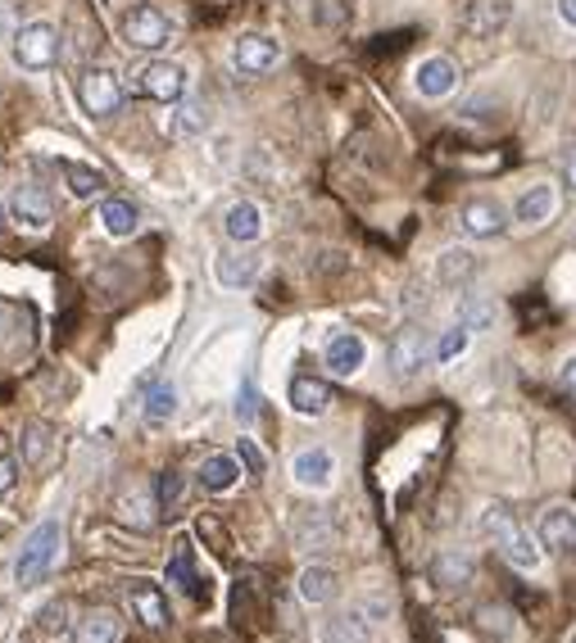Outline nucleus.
<instances>
[{
	"label": "nucleus",
	"mask_w": 576,
	"mask_h": 643,
	"mask_svg": "<svg viewBox=\"0 0 576 643\" xmlns=\"http://www.w3.org/2000/svg\"><path fill=\"white\" fill-rule=\"evenodd\" d=\"M481 531H486V539H495L499 558H504L508 567H518V571H536V567L544 562L540 539H531L518 522H513V512H504V508H486V516H481Z\"/></svg>",
	"instance_id": "f257e3e1"
},
{
	"label": "nucleus",
	"mask_w": 576,
	"mask_h": 643,
	"mask_svg": "<svg viewBox=\"0 0 576 643\" xmlns=\"http://www.w3.org/2000/svg\"><path fill=\"white\" fill-rule=\"evenodd\" d=\"M59 548H64V531H59V522H42L33 535H27L23 544V553L14 562V575H19V585H42V580L50 575V567L59 562Z\"/></svg>",
	"instance_id": "f03ea898"
},
{
	"label": "nucleus",
	"mask_w": 576,
	"mask_h": 643,
	"mask_svg": "<svg viewBox=\"0 0 576 643\" xmlns=\"http://www.w3.org/2000/svg\"><path fill=\"white\" fill-rule=\"evenodd\" d=\"M59 55H64V41L50 23H23L14 33V64L27 69V73H46L59 64Z\"/></svg>",
	"instance_id": "7ed1b4c3"
},
{
	"label": "nucleus",
	"mask_w": 576,
	"mask_h": 643,
	"mask_svg": "<svg viewBox=\"0 0 576 643\" xmlns=\"http://www.w3.org/2000/svg\"><path fill=\"white\" fill-rule=\"evenodd\" d=\"M124 41H128L132 50L155 55V50H164V46L173 41V23H168V14L155 10V5H132V10L124 14Z\"/></svg>",
	"instance_id": "20e7f679"
},
{
	"label": "nucleus",
	"mask_w": 576,
	"mask_h": 643,
	"mask_svg": "<svg viewBox=\"0 0 576 643\" xmlns=\"http://www.w3.org/2000/svg\"><path fill=\"white\" fill-rule=\"evenodd\" d=\"M536 539H540V548H550V553L576 558V508L550 503L536 522Z\"/></svg>",
	"instance_id": "39448f33"
},
{
	"label": "nucleus",
	"mask_w": 576,
	"mask_h": 643,
	"mask_svg": "<svg viewBox=\"0 0 576 643\" xmlns=\"http://www.w3.org/2000/svg\"><path fill=\"white\" fill-rule=\"evenodd\" d=\"M141 96L155 105H177L187 96V69L173 64V59H150L141 69Z\"/></svg>",
	"instance_id": "423d86ee"
},
{
	"label": "nucleus",
	"mask_w": 576,
	"mask_h": 643,
	"mask_svg": "<svg viewBox=\"0 0 576 643\" xmlns=\"http://www.w3.org/2000/svg\"><path fill=\"white\" fill-rule=\"evenodd\" d=\"M78 96H82V109L91 118H109L118 105H124V86H118V73H109V69H86L82 82H78Z\"/></svg>",
	"instance_id": "0eeeda50"
},
{
	"label": "nucleus",
	"mask_w": 576,
	"mask_h": 643,
	"mask_svg": "<svg viewBox=\"0 0 576 643\" xmlns=\"http://www.w3.org/2000/svg\"><path fill=\"white\" fill-rule=\"evenodd\" d=\"M128 603H132V617L145 626V630H168L173 626V611H168V598L155 580H132L128 585Z\"/></svg>",
	"instance_id": "6e6552de"
},
{
	"label": "nucleus",
	"mask_w": 576,
	"mask_h": 643,
	"mask_svg": "<svg viewBox=\"0 0 576 643\" xmlns=\"http://www.w3.org/2000/svg\"><path fill=\"white\" fill-rule=\"evenodd\" d=\"M413 86L422 100H445L454 86H459V64H454L449 55H432L422 59V64L413 69Z\"/></svg>",
	"instance_id": "1a4fd4ad"
},
{
	"label": "nucleus",
	"mask_w": 576,
	"mask_h": 643,
	"mask_svg": "<svg viewBox=\"0 0 576 643\" xmlns=\"http://www.w3.org/2000/svg\"><path fill=\"white\" fill-rule=\"evenodd\" d=\"M232 64H236L240 73L259 78V73H268V69L282 64V46L272 41V37H263V33H250V37H240V41L232 46Z\"/></svg>",
	"instance_id": "9d476101"
},
{
	"label": "nucleus",
	"mask_w": 576,
	"mask_h": 643,
	"mask_svg": "<svg viewBox=\"0 0 576 643\" xmlns=\"http://www.w3.org/2000/svg\"><path fill=\"white\" fill-rule=\"evenodd\" d=\"M427 358H432L427 335L418 326H400L396 341H390V367H396V377H418L427 367Z\"/></svg>",
	"instance_id": "9b49d317"
},
{
	"label": "nucleus",
	"mask_w": 576,
	"mask_h": 643,
	"mask_svg": "<svg viewBox=\"0 0 576 643\" xmlns=\"http://www.w3.org/2000/svg\"><path fill=\"white\" fill-rule=\"evenodd\" d=\"M554 209H559V187H554V181H531V187L513 200V218L527 223V227H540V223L554 218Z\"/></svg>",
	"instance_id": "f8f14e48"
},
{
	"label": "nucleus",
	"mask_w": 576,
	"mask_h": 643,
	"mask_svg": "<svg viewBox=\"0 0 576 643\" xmlns=\"http://www.w3.org/2000/svg\"><path fill=\"white\" fill-rule=\"evenodd\" d=\"M291 476H295V485H305V489H327L331 480H337V457H331L322 444L299 449L291 457Z\"/></svg>",
	"instance_id": "ddd939ff"
},
{
	"label": "nucleus",
	"mask_w": 576,
	"mask_h": 643,
	"mask_svg": "<svg viewBox=\"0 0 576 643\" xmlns=\"http://www.w3.org/2000/svg\"><path fill=\"white\" fill-rule=\"evenodd\" d=\"M10 213H14V223L27 227V231H50L55 223V204L42 187H19L14 200H10Z\"/></svg>",
	"instance_id": "4468645a"
},
{
	"label": "nucleus",
	"mask_w": 576,
	"mask_h": 643,
	"mask_svg": "<svg viewBox=\"0 0 576 643\" xmlns=\"http://www.w3.org/2000/svg\"><path fill=\"white\" fill-rule=\"evenodd\" d=\"M459 223H463V231H468L472 240H495V236H504V227H508V213H504V204H495V200H468L463 213H459Z\"/></svg>",
	"instance_id": "2eb2a0df"
},
{
	"label": "nucleus",
	"mask_w": 576,
	"mask_h": 643,
	"mask_svg": "<svg viewBox=\"0 0 576 643\" xmlns=\"http://www.w3.org/2000/svg\"><path fill=\"white\" fill-rule=\"evenodd\" d=\"M168 585H177L181 594H191V598H204L209 590H204V580H200V571H196V548H191V539L181 535L177 544H173V558H168Z\"/></svg>",
	"instance_id": "dca6fc26"
},
{
	"label": "nucleus",
	"mask_w": 576,
	"mask_h": 643,
	"mask_svg": "<svg viewBox=\"0 0 576 643\" xmlns=\"http://www.w3.org/2000/svg\"><path fill=\"white\" fill-rule=\"evenodd\" d=\"M508 14H513L508 0H468L463 27H468L472 37H499L504 23H508Z\"/></svg>",
	"instance_id": "f3484780"
},
{
	"label": "nucleus",
	"mask_w": 576,
	"mask_h": 643,
	"mask_svg": "<svg viewBox=\"0 0 576 643\" xmlns=\"http://www.w3.org/2000/svg\"><path fill=\"white\" fill-rule=\"evenodd\" d=\"M73 643H124V621L114 607H91L73 626Z\"/></svg>",
	"instance_id": "a211bd4d"
},
{
	"label": "nucleus",
	"mask_w": 576,
	"mask_h": 643,
	"mask_svg": "<svg viewBox=\"0 0 576 643\" xmlns=\"http://www.w3.org/2000/svg\"><path fill=\"white\" fill-rule=\"evenodd\" d=\"M223 231H227V240H236V245L259 240V236H263V213H259V204H255V200H236V204L223 213Z\"/></svg>",
	"instance_id": "6ab92c4d"
},
{
	"label": "nucleus",
	"mask_w": 576,
	"mask_h": 643,
	"mask_svg": "<svg viewBox=\"0 0 576 643\" xmlns=\"http://www.w3.org/2000/svg\"><path fill=\"white\" fill-rule=\"evenodd\" d=\"M286 400H291V408H295L299 417H322V413L331 408V390H327V381H318V377H295L291 390H286Z\"/></svg>",
	"instance_id": "aec40b11"
},
{
	"label": "nucleus",
	"mask_w": 576,
	"mask_h": 643,
	"mask_svg": "<svg viewBox=\"0 0 576 643\" xmlns=\"http://www.w3.org/2000/svg\"><path fill=\"white\" fill-rule=\"evenodd\" d=\"M363 358H368V349H363V341H358L354 331H337L327 341V367L337 377H354L358 367H363Z\"/></svg>",
	"instance_id": "412c9836"
},
{
	"label": "nucleus",
	"mask_w": 576,
	"mask_h": 643,
	"mask_svg": "<svg viewBox=\"0 0 576 643\" xmlns=\"http://www.w3.org/2000/svg\"><path fill=\"white\" fill-rule=\"evenodd\" d=\"M196 480H200L204 495H227V489H236V480H240V457H227V453L204 457Z\"/></svg>",
	"instance_id": "4be33fe9"
},
{
	"label": "nucleus",
	"mask_w": 576,
	"mask_h": 643,
	"mask_svg": "<svg viewBox=\"0 0 576 643\" xmlns=\"http://www.w3.org/2000/svg\"><path fill=\"white\" fill-rule=\"evenodd\" d=\"M322 643H373V621H363V611H341L318 626Z\"/></svg>",
	"instance_id": "5701e85b"
},
{
	"label": "nucleus",
	"mask_w": 576,
	"mask_h": 643,
	"mask_svg": "<svg viewBox=\"0 0 576 643\" xmlns=\"http://www.w3.org/2000/svg\"><path fill=\"white\" fill-rule=\"evenodd\" d=\"M214 277L227 290H246V286L259 282V259H250V254H219L214 259Z\"/></svg>",
	"instance_id": "b1692460"
},
{
	"label": "nucleus",
	"mask_w": 576,
	"mask_h": 643,
	"mask_svg": "<svg viewBox=\"0 0 576 643\" xmlns=\"http://www.w3.org/2000/svg\"><path fill=\"white\" fill-rule=\"evenodd\" d=\"M337 585H341V580H337V571H331V567H305V571H299V598H305V603H314V607H322V603H331V598H337Z\"/></svg>",
	"instance_id": "393cba45"
},
{
	"label": "nucleus",
	"mask_w": 576,
	"mask_h": 643,
	"mask_svg": "<svg viewBox=\"0 0 576 643\" xmlns=\"http://www.w3.org/2000/svg\"><path fill=\"white\" fill-rule=\"evenodd\" d=\"M50 444H55L50 421H27L23 431H19V453H23L27 467H42L46 457H50Z\"/></svg>",
	"instance_id": "a878e982"
},
{
	"label": "nucleus",
	"mask_w": 576,
	"mask_h": 643,
	"mask_svg": "<svg viewBox=\"0 0 576 643\" xmlns=\"http://www.w3.org/2000/svg\"><path fill=\"white\" fill-rule=\"evenodd\" d=\"M468 580H472V562L463 553H440L432 562V585L436 590H463Z\"/></svg>",
	"instance_id": "bb28decb"
},
{
	"label": "nucleus",
	"mask_w": 576,
	"mask_h": 643,
	"mask_svg": "<svg viewBox=\"0 0 576 643\" xmlns=\"http://www.w3.org/2000/svg\"><path fill=\"white\" fill-rule=\"evenodd\" d=\"M477 272V259H472V250H445L440 259H436V277H440V286H459V282H468Z\"/></svg>",
	"instance_id": "cd10ccee"
},
{
	"label": "nucleus",
	"mask_w": 576,
	"mask_h": 643,
	"mask_svg": "<svg viewBox=\"0 0 576 643\" xmlns=\"http://www.w3.org/2000/svg\"><path fill=\"white\" fill-rule=\"evenodd\" d=\"M101 223H105V231L114 236V240H124V236H132L137 231V209L128 204V200H105L101 204Z\"/></svg>",
	"instance_id": "c85d7f7f"
},
{
	"label": "nucleus",
	"mask_w": 576,
	"mask_h": 643,
	"mask_svg": "<svg viewBox=\"0 0 576 643\" xmlns=\"http://www.w3.org/2000/svg\"><path fill=\"white\" fill-rule=\"evenodd\" d=\"M459 326H468V331H491V326H495V299L468 295V299L459 303Z\"/></svg>",
	"instance_id": "c756f323"
},
{
	"label": "nucleus",
	"mask_w": 576,
	"mask_h": 643,
	"mask_svg": "<svg viewBox=\"0 0 576 643\" xmlns=\"http://www.w3.org/2000/svg\"><path fill=\"white\" fill-rule=\"evenodd\" d=\"M64 181H69V191L78 200H91V195L105 191V177L96 168H86V164H73V159H64Z\"/></svg>",
	"instance_id": "7c9ffc66"
},
{
	"label": "nucleus",
	"mask_w": 576,
	"mask_h": 643,
	"mask_svg": "<svg viewBox=\"0 0 576 643\" xmlns=\"http://www.w3.org/2000/svg\"><path fill=\"white\" fill-rule=\"evenodd\" d=\"M173 413H177V390L164 381V385L150 390V400H145V421H150V426H164Z\"/></svg>",
	"instance_id": "2f4dec72"
},
{
	"label": "nucleus",
	"mask_w": 576,
	"mask_h": 643,
	"mask_svg": "<svg viewBox=\"0 0 576 643\" xmlns=\"http://www.w3.org/2000/svg\"><path fill=\"white\" fill-rule=\"evenodd\" d=\"M250 598H255V585H250V580H240V585L232 590V621H236V626H246V630L259 626V611H255Z\"/></svg>",
	"instance_id": "473e14b6"
},
{
	"label": "nucleus",
	"mask_w": 576,
	"mask_h": 643,
	"mask_svg": "<svg viewBox=\"0 0 576 643\" xmlns=\"http://www.w3.org/2000/svg\"><path fill=\"white\" fill-rule=\"evenodd\" d=\"M468 335H472L468 326H454V331H445V335H440V341L432 345V358H440V362H449V358H459V354L468 349Z\"/></svg>",
	"instance_id": "72a5a7b5"
},
{
	"label": "nucleus",
	"mask_w": 576,
	"mask_h": 643,
	"mask_svg": "<svg viewBox=\"0 0 576 643\" xmlns=\"http://www.w3.org/2000/svg\"><path fill=\"white\" fill-rule=\"evenodd\" d=\"M314 23L318 27H345L350 23V0H318V5H314Z\"/></svg>",
	"instance_id": "f704fd0d"
},
{
	"label": "nucleus",
	"mask_w": 576,
	"mask_h": 643,
	"mask_svg": "<svg viewBox=\"0 0 576 643\" xmlns=\"http://www.w3.org/2000/svg\"><path fill=\"white\" fill-rule=\"evenodd\" d=\"M177 499H181V476H177V472H160V476H155V503H160L164 512H173Z\"/></svg>",
	"instance_id": "c9c22d12"
},
{
	"label": "nucleus",
	"mask_w": 576,
	"mask_h": 643,
	"mask_svg": "<svg viewBox=\"0 0 576 643\" xmlns=\"http://www.w3.org/2000/svg\"><path fill=\"white\" fill-rule=\"evenodd\" d=\"M196 535L214 544V553H219V558H227V553H232V535L214 522V516H200V522H196Z\"/></svg>",
	"instance_id": "e433bc0d"
},
{
	"label": "nucleus",
	"mask_w": 576,
	"mask_h": 643,
	"mask_svg": "<svg viewBox=\"0 0 576 643\" xmlns=\"http://www.w3.org/2000/svg\"><path fill=\"white\" fill-rule=\"evenodd\" d=\"M236 457H240V467H246V476H263L268 472V457L255 440H236Z\"/></svg>",
	"instance_id": "4c0bfd02"
},
{
	"label": "nucleus",
	"mask_w": 576,
	"mask_h": 643,
	"mask_svg": "<svg viewBox=\"0 0 576 643\" xmlns=\"http://www.w3.org/2000/svg\"><path fill=\"white\" fill-rule=\"evenodd\" d=\"M236 417L246 421V426L259 417V390H255V381H250V377H246V385H240V394H236Z\"/></svg>",
	"instance_id": "58836bf2"
},
{
	"label": "nucleus",
	"mask_w": 576,
	"mask_h": 643,
	"mask_svg": "<svg viewBox=\"0 0 576 643\" xmlns=\"http://www.w3.org/2000/svg\"><path fill=\"white\" fill-rule=\"evenodd\" d=\"M481 626H486L491 634H499V639H508V634H513V617H508L504 607H486V611H481Z\"/></svg>",
	"instance_id": "ea45409f"
},
{
	"label": "nucleus",
	"mask_w": 576,
	"mask_h": 643,
	"mask_svg": "<svg viewBox=\"0 0 576 643\" xmlns=\"http://www.w3.org/2000/svg\"><path fill=\"white\" fill-rule=\"evenodd\" d=\"M563 187L576 191V141L563 150Z\"/></svg>",
	"instance_id": "a19ab883"
},
{
	"label": "nucleus",
	"mask_w": 576,
	"mask_h": 643,
	"mask_svg": "<svg viewBox=\"0 0 576 643\" xmlns=\"http://www.w3.org/2000/svg\"><path fill=\"white\" fill-rule=\"evenodd\" d=\"M14 476H19L14 457H5V453H0V495H10V489H14Z\"/></svg>",
	"instance_id": "79ce46f5"
},
{
	"label": "nucleus",
	"mask_w": 576,
	"mask_h": 643,
	"mask_svg": "<svg viewBox=\"0 0 576 643\" xmlns=\"http://www.w3.org/2000/svg\"><path fill=\"white\" fill-rule=\"evenodd\" d=\"M200 122H204V109L187 105V109H181V118H177V132H196V128H200Z\"/></svg>",
	"instance_id": "37998d69"
},
{
	"label": "nucleus",
	"mask_w": 576,
	"mask_h": 643,
	"mask_svg": "<svg viewBox=\"0 0 576 643\" xmlns=\"http://www.w3.org/2000/svg\"><path fill=\"white\" fill-rule=\"evenodd\" d=\"M559 19H563L567 27H576V0H559Z\"/></svg>",
	"instance_id": "c03bdc74"
},
{
	"label": "nucleus",
	"mask_w": 576,
	"mask_h": 643,
	"mask_svg": "<svg viewBox=\"0 0 576 643\" xmlns=\"http://www.w3.org/2000/svg\"><path fill=\"white\" fill-rule=\"evenodd\" d=\"M563 385L576 394V358H567V367H563Z\"/></svg>",
	"instance_id": "a18cd8bd"
},
{
	"label": "nucleus",
	"mask_w": 576,
	"mask_h": 643,
	"mask_svg": "<svg viewBox=\"0 0 576 643\" xmlns=\"http://www.w3.org/2000/svg\"><path fill=\"white\" fill-rule=\"evenodd\" d=\"M0 227H5V200H0Z\"/></svg>",
	"instance_id": "49530a36"
},
{
	"label": "nucleus",
	"mask_w": 576,
	"mask_h": 643,
	"mask_svg": "<svg viewBox=\"0 0 576 643\" xmlns=\"http://www.w3.org/2000/svg\"><path fill=\"white\" fill-rule=\"evenodd\" d=\"M0 14H5V0H0Z\"/></svg>",
	"instance_id": "de8ad7c7"
},
{
	"label": "nucleus",
	"mask_w": 576,
	"mask_h": 643,
	"mask_svg": "<svg viewBox=\"0 0 576 643\" xmlns=\"http://www.w3.org/2000/svg\"><path fill=\"white\" fill-rule=\"evenodd\" d=\"M567 643H576V634H572V639H567Z\"/></svg>",
	"instance_id": "09e8293b"
}]
</instances>
